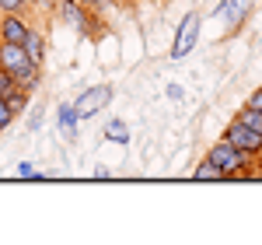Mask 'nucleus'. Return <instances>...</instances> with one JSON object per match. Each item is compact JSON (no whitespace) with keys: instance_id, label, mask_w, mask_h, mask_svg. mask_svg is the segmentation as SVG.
Returning <instances> with one entry per match:
<instances>
[{"instance_id":"9d476101","label":"nucleus","mask_w":262,"mask_h":245,"mask_svg":"<svg viewBox=\"0 0 262 245\" xmlns=\"http://www.w3.org/2000/svg\"><path fill=\"white\" fill-rule=\"evenodd\" d=\"M192 179H196V182H221V179H224V172H221V168H217L213 161H210V158H206V161L196 165Z\"/></svg>"},{"instance_id":"ddd939ff","label":"nucleus","mask_w":262,"mask_h":245,"mask_svg":"<svg viewBox=\"0 0 262 245\" xmlns=\"http://www.w3.org/2000/svg\"><path fill=\"white\" fill-rule=\"evenodd\" d=\"M4 102H7V109L18 116V112H25V105H28V91H25V88H14V91H11Z\"/></svg>"},{"instance_id":"f3484780","label":"nucleus","mask_w":262,"mask_h":245,"mask_svg":"<svg viewBox=\"0 0 262 245\" xmlns=\"http://www.w3.org/2000/svg\"><path fill=\"white\" fill-rule=\"evenodd\" d=\"M11 119H14V112H11V109H7V102L0 98V130H4V126H11Z\"/></svg>"},{"instance_id":"20e7f679","label":"nucleus","mask_w":262,"mask_h":245,"mask_svg":"<svg viewBox=\"0 0 262 245\" xmlns=\"http://www.w3.org/2000/svg\"><path fill=\"white\" fill-rule=\"evenodd\" d=\"M200 11H189L185 18H182L179 32H175V42H171V60H182L185 53H192V46L200 39Z\"/></svg>"},{"instance_id":"6e6552de","label":"nucleus","mask_w":262,"mask_h":245,"mask_svg":"<svg viewBox=\"0 0 262 245\" xmlns=\"http://www.w3.org/2000/svg\"><path fill=\"white\" fill-rule=\"evenodd\" d=\"M21 49L28 53V60L35 63V67H42V60H46V39H42L39 28H32V25H28V35L21 39Z\"/></svg>"},{"instance_id":"423d86ee","label":"nucleus","mask_w":262,"mask_h":245,"mask_svg":"<svg viewBox=\"0 0 262 245\" xmlns=\"http://www.w3.org/2000/svg\"><path fill=\"white\" fill-rule=\"evenodd\" d=\"M56 11H60V18L70 21L77 32H88V28L95 25V18H91V7H84V4H77V0H56Z\"/></svg>"},{"instance_id":"dca6fc26","label":"nucleus","mask_w":262,"mask_h":245,"mask_svg":"<svg viewBox=\"0 0 262 245\" xmlns=\"http://www.w3.org/2000/svg\"><path fill=\"white\" fill-rule=\"evenodd\" d=\"M77 122V116H74V105H60V126L63 130H70Z\"/></svg>"},{"instance_id":"2eb2a0df","label":"nucleus","mask_w":262,"mask_h":245,"mask_svg":"<svg viewBox=\"0 0 262 245\" xmlns=\"http://www.w3.org/2000/svg\"><path fill=\"white\" fill-rule=\"evenodd\" d=\"M14 88H18V81H14V77H11V74H7V70L0 67V98H7V95H11Z\"/></svg>"},{"instance_id":"4468645a","label":"nucleus","mask_w":262,"mask_h":245,"mask_svg":"<svg viewBox=\"0 0 262 245\" xmlns=\"http://www.w3.org/2000/svg\"><path fill=\"white\" fill-rule=\"evenodd\" d=\"M28 7V0H0V14H21Z\"/></svg>"},{"instance_id":"39448f33","label":"nucleus","mask_w":262,"mask_h":245,"mask_svg":"<svg viewBox=\"0 0 262 245\" xmlns=\"http://www.w3.org/2000/svg\"><path fill=\"white\" fill-rule=\"evenodd\" d=\"M108 102H112V88H108V84H95V88H88L81 98L74 102V116H77V119H88V116H95L98 109H105Z\"/></svg>"},{"instance_id":"f8f14e48","label":"nucleus","mask_w":262,"mask_h":245,"mask_svg":"<svg viewBox=\"0 0 262 245\" xmlns=\"http://www.w3.org/2000/svg\"><path fill=\"white\" fill-rule=\"evenodd\" d=\"M105 137L116 144H129V130H126V122L122 119H112L108 126H105Z\"/></svg>"},{"instance_id":"1a4fd4ad","label":"nucleus","mask_w":262,"mask_h":245,"mask_svg":"<svg viewBox=\"0 0 262 245\" xmlns=\"http://www.w3.org/2000/svg\"><path fill=\"white\" fill-rule=\"evenodd\" d=\"M248 7H252V0H224L217 11L227 18V25H231V28H238V25L245 21V14H248Z\"/></svg>"},{"instance_id":"aec40b11","label":"nucleus","mask_w":262,"mask_h":245,"mask_svg":"<svg viewBox=\"0 0 262 245\" xmlns=\"http://www.w3.org/2000/svg\"><path fill=\"white\" fill-rule=\"evenodd\" d=\"M84 7H101V4H108V0H81Z\"/></svg>"},{"instance_id":"a211bd4d","label":"nucleus","mask_w":262,"mask_h":245,"mask_svg":"<svg viewBox=\"0 0 262 245\" xmlns=\"http://www.w3.org/2000/svg\"><path fill=\"white\" fill-rule=\"evenodd\" d=\"M18 175H21V179H35L39 172L32 168V161H21V165H18Z\"/></svg>"},{"instance_id":"9b49d317","label":"nucleus","mask_w":262,"mask_h":245,"mask_svg":"<svg viewBox=\"0 0 262 245\" xmlns=\"http://www.w3.org/2000/svg\"><path fill=\"white\" fill-rule=\"evenodd\" d=\"M234 119H238V122H245V126H252L255 133H262V112H259V109H252V105H245V109L238 112V116H234Z\"/></svg>"},{"instance_id":"4be33fe9","label":"nucleus","mask_w":262,"mask_h":245,"mask_svg":"<svg viewBox=\"0 0 262 245\" xmlns=\"http://www.w3.org/2000/svg\"><path fill=\"white\" fill-rule=\"evenodd\" d=\"M28 4H39V0H28Z\"/></svg>"},{"instance_id":"7ed1b4c3","label":"nucleus","mask_w":262,"mask_h":245,"mask_svg":"<svg viewBox=\"0 0 262 245\" xmlns=\"http://www.w3.org/2000/svg\"><path fill=\"white\" fill-rule=\"evenodd\" d=\"M224 140L234 144L238 151H245L248 158H255V154H262V133H255L252 126H245V122L231 119L227 122V130H224Z\"/></svg>"},{"instance_id":"f257e3e1","label":"nucleus","mask_w":262,"mask_h":245,"mask_svg":"<svg viewBox=\"0 0 262 245\" xmlns=\"http://www.w3.org/2000/svg\"><path fill=\"white\" fill-rule=\"evenodd\" d=\"M0 67L18 81V88L32 91L39 84V67L28 60V53L21 49L18 42H0Z\"/></svg>"},{"instance_id":"412c9836","label":"nucleus","mask_w":262,"mask_h":245,"mask_svg":"<svg viewBox=\"0 0 262 245\" xmlns=\"http://www.w3.org/2000/svg\"><path fill=\"white\" fill-rule=\"evenodd\" d=\"M116 4H133V0H116Z\"/></svg>"},{"instance_id":"f03ea898","label":"nucleus","mask_w":262,"mask_h":245,"mask_svg":"<svg viewBox=\"0 0 262 245\" xmlns=\"http://www.w3.org/2000/svg\"><path fill=\"white\" fill-rule=\"evenodd\" d=\"M206 158L224 172V179H252V172H248V161H252V158H248L245 151H238L234 144L217 140L213 147H210V154H206Z\"/></svg>"},{"instance_id":"0eeeda50","label":"nucleus","mask_w":262,"mask_h":245,"mask_svg":"<svg viewBox=\"0 0 262 245\" xmlns=\"http://www.w3.org/2000/svg\"><path fill=\"white\" fill-rule=\"evenodd\" d=\"M28 35V21L21 18V14H4L0 18V42H18Z\"/></svg>"},{"instance_id":"6ab92c4d","label":"nucleus","mask_w":262,"mask_h":245,"mask_svg":"<svg viewBox=\"0 0 262 245\" xmlns=\"http://www.w3.org/2000/svg\"><path fill=\"white\" fill-rule=\"evenodd\" d=\"M248 105H252V109H259V112H262V88H259V91H252V98H248Z\"/></svg>"},{"instance_id":"5701e85b","label":"nucleus","mask_w":262,"mask_h":245,"mask_svg":"<svg viewBox=\"0 0 262 245\" xmlns=\"http://www.w3.org/2000/svg\"><path fill=\"white\" fill-rule=\"evenodd\" d=\"M77 4H81V0H77Z\"/></svg>"}]
</instances>
